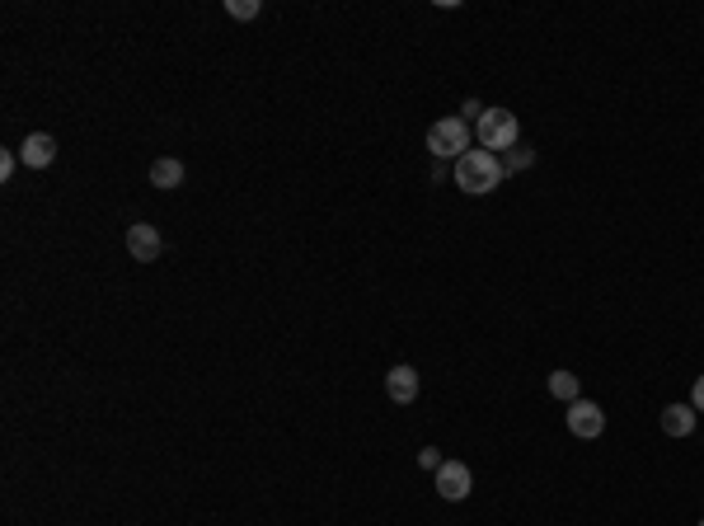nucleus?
Masks as SVG:
<instances>
[{
  "label": "nucleus",
  "instance_id": "obj_7",
  "mask_svg": "<svg viewBox=\"0 0 704 526\" xmlns=\"http://www.w3.org/2000/svg\"><path fill=\"white\" fill-rule=\"evenodd\" d=\"M19 160H24L29 170H47V165L57 160V137H52V132H29L24 146H19Z\"/></svg>",
  "mask_w": 704,
  "mask_h": 526
},
{
  "label": "nucleus",
  "instance_id": "obj_4",
  "mask_svg": "<svg viewBox=\"0 0 704 526\" xmlns=\"http://www.w3.org/2000/svg\"><path fill=\"white\" fill-rule=\"evenodd\" d=\"M470 489H475V475H470V465H465V461H442V465H437V494H442L446 503L470 498Z\"/></svg>",
  "mask_w": 704,
  "mask_h": 526
},
{
  "label": "nucleus",
  "instance_id": "obj_11",
  "mask_svg": "<svg viewBox=\"0 0 704 526\" xmlns=\"http://www.w3.org/2000/svg\"><path fill=\"white\" fill-rule=\"evenodd\" d=\"M545 386H550L554 400H564V404L582 400V386H578V376H573V372H550V381H545Z\"/></svg>",
  "mask_w": 704,
  "mask_h": 526
},
{
  "label": "nucleus",
  "instance_id": "obj_15",
  "mask_svg": "<svg viewBox=\"0 0 704 526\" xmlns=\"http://www.w3.org/2000/svg\"><path fill=\"white\" fill-rule=\"evenodd\" d=\"M418 465H423V470H432V475H437V465H442V456H437V447H423V451H418Z\"/></svg>",
  "mask_w": 704,
  "mask_h": 526
},
{
  "label": "nucleus",
  "instance_id": "obj_18",
  "mask_svg": "<svg viewBox=\"0 0 704 526\" xmlns=\"http://www.w3.org/2000/svg\"><path fill=\"white\" fill-rule=\"evenodd\" d=\"M700 526H704V522H700Z\"/></svg>",
  "mask_w": 704,
  "mask_h": 526
},
{
  "label": "nucleus",
  "instance_id": "obj_14",
  "mask_svg": "<svg viewBox=\"0 0 704 526\" xmlns=\"http://www.w3.org/2000/svg\"><path fill=\"white\" fill-rule=\"evenodd\" d=\"M484 113H489V109H484V104H479V99H465V109H460V118H465V123L475 127L479 118H484Z\"/></svg>",
  "mask_w": 704,
  "mask_h": 526
},
{
  "label": "nucleus",
  "instance_id": "obj_5",
  "mask_svg": "<svg viewBox=\"0 0 704 526\" xmlns=\"http://www.w3.org/2000/svg\"><path fill=\"white\" fill-rule=\"evenodd\" d=\"M568 433L582 437V442H592V437L606 433V414H601V404H592V400H573V404H568Z\"/></svg>",
  "mask_w": 704,
  "mask_h": 526
},
{
  "label": "nucleus",
  "instance_id": "obj_1",
  "mask_svg": "<svg viewBox=\"0 0 704 526\" xmlns=\"http://www.w3.org/2000/svg\"><path fill=\"white\" fill-rule=\"evenodd\" d=\"M456 188L460 193H475V198H484V193H493V188L503 184V160H498V155L493 151H484V146H470V151L460 155L456 160Z\"/></svg>",
  "mask_w": 704,
  "mask_h": 526
},
{
  "label": "nucleus",
  "instance_id": "obj_12",
  "mask_svg": "<svg viewBox=\"0 0 704 526\" xmlns=\"http://www.w3.org/2000/svg\"><path fill=\"white\" fill-rule=\"evenodd\" d=\"M531 165H536V151H531V146H512V151H507V160H503V174L531 170Z\"/></svg>",
  "mask_w": 704,
  "mask_h": 526
},
{
  "label": "nucleus",
  "instance_id": "obj_13",
  "mask_svg": "<svg viewBox=\"0 0 704 526\" xmlns=\"http://www.w3.org/2000/svg\"><path fill=\"white\" fill-rule=\"evenodd\" d=\"M226 10H230L235 19H259L263 5H259V0H226Z\"/></svg>",
  "mask_w": 704,
  "mask_h": 526
},
{
  "label": "nucleus",
  "instance_id": "obj_2",
  "mask_svg": "<svg viewBox=\"0 0 704 526\" xmlns=\"http://www.w3.org/2000/svg\"><path fill=\"white\" fill-rule=\"evenodd\" d=\"M475 132H479V146H484V151H493V155L512 151V146L521 141V123H517V113H512V109H489L475 123Z\"/></svg>",
  "mask_w": 704,
  "mask_h": 526
},
{
  "label": "nucleus",
  "instance_id": "obj_17",
  "mask_svg": "<svg viewBox=\"0 0 704 526\" xmlns=\"http://www.w3.org/2000/svg\"><path fill=\"white\" fill-rule=\"evenodd\" d=\"M690 409H695V414H704V376L695 381V390H690Z\"/></svg>",
  "mask_w": 704,
  "mask_h": 526
},
{
  "label": "nucleus",
  "instance_id": "obj_8",
  "mask_svg": "<svg viewBox=\"0 0 704 526\" xmlns=\"http://www.w3.org/2000/svg\"><path fill=\"white\" fill-rule=\"evenodd\" d=\"M385 395H390L395 404H414L418 400V372L409 367V362L385 372Z\"/></svg>",
  "mask_w": 704,
  "mask_h": 526
},
{
  "label": "nucleus",
  "instance_id": "obj_9",
  "mask_svg": "<svg viewBox=\"0 0 704 526\" xmlns=\"http://www.w3.org/2000/svg\"><path fill=\"white\" fill-rule=\"evenodd\" d=\"M695 423H700V414H695L690 404H667V409H662V433L667 437H690Z\"/></svg>",
  "mask_w": 704,
  "mask_h": 526
},
{
  "label": "nucleus",
  "instance_id": "obj_6",
  "mask_svg": "<svg viewBox=\"0 0 704 526\" xmlns=\"http://www.w3.org/2000/svg\"><path fill=\"white\" fill-rule=\"evenodd\" d=\"M127 254H132L137 263H155L160 254H165V240H160V231H155L151 221L127 226Z\"/></svg>",
  "mask_w": 704,
  "mask_h": 526
},
{
  "label": "nucleus",
  "instance_id": "obj_10",
  "mask_svg": "<svg viewBox=\"0 0 704 526\" xmlns=\"http://www.w3.org/2000/svg\"><path fill=\"white\" fill-rule=\"evenodd\" d=\"M184 179H188L184 160H174V155H160L151 165V188H179Z\"/></svg>",
  "mask_w": 704,
  "mask_h": 526
},
{
  "label": "nucleus",
  "instance_id": "obj_3",
  "mask_svg": "<svg viewBox=\"0 0 704 526\" xmlns=\"http://www.w3.org/2000/svg\"><path fill=\"white\" fill-rule=\"evenodd\" d=\"M428 151L437 160H460L470 151V123L465 118H442V123L428 127Z\"/></svg>",
  "mask_w": 704,
  "mask_h": 526
},
{
  "label": "nucleus",
  "instance_id": "obj_16",
  "mask_svg": "<svg viewBox=\"0 0 704 526\" xmlns=\"http://www.w3.org/2000/svg\"><path fill=\"white\" fill-rule=\"evenodd\" d=\"M15 165H19V155H15V151L0 155V179H10V174H15Z\"/></svg>",
  "mask_w": 704,
  "mask_h": 526
}]
</instances>
